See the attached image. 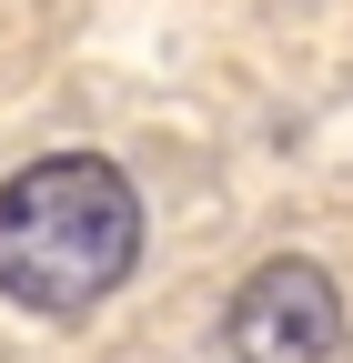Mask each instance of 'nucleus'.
I'll return each instance as SVG.
<instances>
[{
	"label": "nucleus",
	"mask_w": 353,
	"mask_h": 363,
	"mask_svg": "<svg viewBox=\"0 0 353 363\" xmlns=\"http://www.w3.org/2000/svg\"><path fill=\"white\" fill-rule=\"evenodd\" d=\"M142 262V192L101 152H51L0 182V293L21 313H91Z\"/></svg>",
	"instance_id": "obj_1"
},
{
	"label": "nucleus",
	"mask_w": 353,
	"mask_h": 363,
	"mask_svg": "<svg viewBox=\"0 0 353 363\" xmlns=\"http://www.w3.org/2000/svg\"><path fill=\"white\" fill-rule=\"evenodd\" d=\"M232 353L242 363H333L343 353V293L323 262H262L232 293Z\"/></svg>",
	"instance_id": "obj_2"
}]
</instances>
